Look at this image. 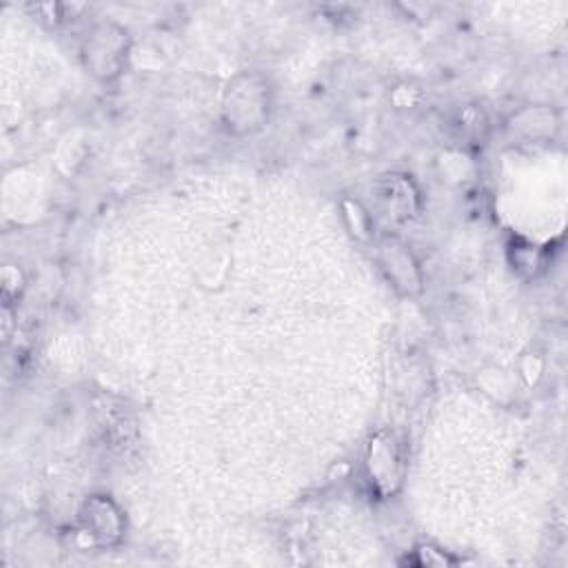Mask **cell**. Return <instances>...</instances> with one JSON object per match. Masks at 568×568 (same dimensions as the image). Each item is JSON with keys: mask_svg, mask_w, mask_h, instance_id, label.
<instances>
[{"mask_svg": "<svg viewBox=\"0 0 568 568\" xmlns=\"http://www.w3.org/2000/svg\"><path fill=\"white\" fill-rule=\"evenodd\" d=\"M271 89L257 73H240L229 80L222 95V115L233 133H255L268 120Z\"/></svg>", "mask_w": 568, "mask_h": 568, "instance_id": "6da1fadb", "label": "cell"}, {"mask_svg": "<svg viewBox=\"0 0 568 568\" xmlns=\"http://www.w3.org/2000/svg\"><path fill=\"white\" fill-rule=\"evenodd\" d=\"M87 69L100 80H113L122 73L129 55V33L115 22L95 24L82 47Z\"/></svg>", "mask_w": 568, "mask_h": 568, "instance_id": "7a4b0ae2", "label": "cell"}, {"mask_svg": "<svg viewBox=\"0 0 568 568\" xmlns=\"http://www.w3.org/2000/svg\"><path fill=\"white\" fill-rule=\"evenodd\" d=\"M80 526L98 546H113L124 535V515L104 495H91L80 508Z\"/></svg>", "mask_w": 568, "mask_h": 568, "instance_id": "3957f363", "label": "cell"}, {"mask_svg": "<svg viewBox=\"0 0 568 568\" xmlns=\"http://www.w3.org/2000/svg\"><path fill=\"white\" fill-rule=\"evenodd\" d=\"M371 481L384 493H393L402 481V455L395 437L390 433H377L368 444V457H366Z\"/></svg>", "mask_w": 568, "mask_h": 568, "instance_id": "277c9868", "label": "cell"}, {"mask_svg": "<svg viewBox=\"0 0 568 568\" xmlns=\"http://www.w3.org/2000/svg\"><path fill=\"white\" fill-rule=\"evenodd\" d=\"M377 260L386 273V277L406 295H415L422 291V273L410 255V251L397 240H382L377 246Z\"/></svg>", "mask_w": 568, "mask_h": 568, "instance_id": "5b68a950", "label": "cell"}, {"mask_svg": "<svg viewBox=\"0 0 568 568\" xmlns=\"http://www.w3.org/2000/svg\"><path fill=\"white\" fill-rule=\"evenodd\" d=\"M510 129L517 133V135H524L526 140H546V138H552L559 129V120L555 115L552 109H546V106H528L524 111H519L513 122H510Z\"/></svg>", "mask_w": 568, "mask_h": 568, "instance_id": "8992f818", "label": "cell"}, {"mask_svg": "<svg viewBox=\"0 0 568 568\" xmlns=\"http://www.w3.org/2000/svg\"><path fill=\"white\" fill-rule=\"evenodd\" d=\"M379 197L384 202L386 213L393 220H406L413 215L415 211V202H417V193L410 184V180H406L404 175H388L379 189Z\"/></svg>", "mask_w": 568, "mask_h": 568, "instance_id": "52a82bcc", "label": "cell"}, {"mask_svg": "<svg viewBox=\"0 0 568 568\" xmlns=\"http://www.w3.org/2000/svg\"><path fill=\"white\" fill-rule=\"evenodd\" d=\"M448 126H450L455 140L466 142V144H475V142L484 140V135L488 131V120H486L481 109L464 106L459 113H455V118L450 120Z\"/></svg>", "mask_w": 568, "mask_h": 568, "instance_id": "ba28073f", "label": "cell"}]
</instances>
